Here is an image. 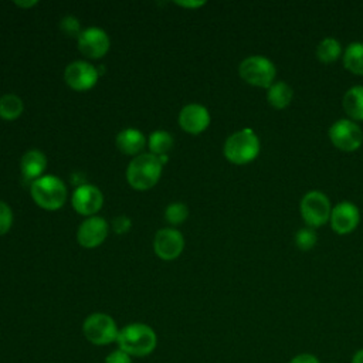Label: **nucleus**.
Segmentation results:
<instances>
[{
    "label": "nucleus",
    "instance_id": "f257e3e1",
    "mask_svg": "<svg viewBox=\"0 0 363 363\" xmlns=\"http://www.w3.org/2000/svg\"><path fill=\"white\" fill-rule=\"evenodd\" d=\"M116 342L129 356H146L156 347V333L145 323H130L119 330Z\"/></svg>",
    "mask_w": 363,
    "mask_h": 363
},
{
    "label": "nucleus",
    "instance_id": "f03ea898",
    "mask_svg": "<svg viewBox=\"0 0 363 363\" xmlns=\"http://www.w3.org/2000/svg\"><path fill=\"white\" fill-rule=\"evenodd\" d=\"M162 174V160L152 153H142L130 160L126 169V180L136 190L153 187Z\"/></svg>",
    "mask_w": 363,
    "mask_h": 363
},
{
    "label": "nucleus",
    "instance_id": "7ed1b4c3",
    "mask_svg": "<svg viewBox=\"0 0 363 363\" xmlns=\"http://www.w3.org/2000/svg\"><path fill=\"white\" fill-rule=\"evenodd\" d=\"M30 193L37 206L45 210H57L62 207L67 199V187L57 176L47 174L34 180Z\"/></svg>",
    "mask_w": 363,
    "mask_h": 363
},
{
    "label": "nucleus",
    "instance_id": "20e7f679",
    "mask_svg": "<svg viewBox=\"0 0 363 363\" xmlns=\"http://www.w3.org/2000/svg\"><path fill=\"white\" fill-rule=\"evenodd\" d=\"M259 153V140L252 129H241L227 138L224 143V156L235 164H244L254 160Z\"/></svg>",
    "mask_w": 363,
    "mask_h": 363
},
{
    "label": "nucleus",
    "instance_id": "39448f33",
    "mask_svg": "<svg viewBox=\"0 0 363 363\" xmlns=\"http://www.w3.org/2000/svg\"><path fill=\"white\" fill-rule=\"evenodd\" d=\"M241 78L255 86L269 88L275 78V65L267 57L251 55L240 64Z\"/></svg>",
    "mask_w": 363,
    "mask_h": 363
},
{
    "label": "nucleus",
    "instance_id": "423d86ee",
    "mask_svg": "<svg viewBox=\"0 0 363 363\" xmlns=\"http://www.w3.org/2000/svg\"><path fill=\"white\" fill-rule=\"evenodd\" d=\"M85 337L94 345H108L118 339L119 330L115 320L106 313H92L82 325Z\"/></svg>",
    "mask_w": 363,
    "mask_h": 363
},
{
    "label": "nucleus",
    "instance_id": "0eeeda50",
    "mask_svg": "<svg viewBox=\"0 0 363 363\" xmlns=\"http://www.w3.org/2000/svg\"><path fill=\"white\" fill-rule=\"evenodd\" d=\"M332 207L329 199L318 190H312L302 197L301 214L311 227L323 225L330 218Z\"/></svg>",
    "mask_w": 363,
    "mask_h": 363
},
{
    "label": "nucleus",
    "instance_id": "6e6552de",
    "mask_svg": "<svg viewBox=\"0 0 363 363\" xmlns=\"http://www.w3.org/2000/svg\"><path fill=\"white\" fill-rule=\"evenodd\" d=\"M329 138L336 147L352 152L362 145L363 132L354 122L349 119H339L330 126Z\"/></svg>",
    "mask_w": 363,
    "mask_h": 363
},
{
    "label": "nucleus",
    "instance_id": "1a4fd4ad",
    "mask_svg": "<svg viewBox=\"0 0 363 363\" xmlns=\"http://www.w3.org/2000/svg\"><path fill=\"white\" fill-rule=\"evenodd\" d=\"M65 82L75 91L91 89L98 81V71L86 61L78 60L67 65L64 71Z\"/></svg>",
    "mask_w": 363,
    "mask_h": 363
},
{
    "label": "nucleus",
    "instance_id": "9d476101",
    "mask_svg": "<svg viewBox=\"0 0 363 363\" xmlns=\"http://www.w3.org/2000/svg\"><path fill=\"white\" fill-rule=\"evenodd\" d=\"M184 247V240L180 231L174 228H162L153 238V250L156 255L164 261L177 258Z\"/></svg>",
    "mask_w": 363,
    "mask_h": 363
},
{
    "label": "nucleus",
    "instance_id": "9b49d317",
    "mask_svg": "<svg viewBox=\"0 0 363 363\" xmlns=\"http://www.w3.org/2000/svg\"><path fill=\"white\" fill-rule=\"evenodd\" d=\"M78 47L84 55L96 60L108 52L109 37L99 27H88L78 35Z\"/></svg>",
    "mask_w": 363,
    "mask_h": 363
},
{
    "label": "nucleus",
    "instance_id": "f8f14e48",
    "mask_svg": "<svg viewBox=\"0 0 363 363\" xmlns=\"http://www.w3.org/2000/svg\"><path fill=\"white\" fill-rule=\"evenodd\" d=\"M104 203V196L96 186L81 184L72 194V207L82 216H91L99 211Z\"/></svg>",
    "mask_w": 363,
    "mask_h": 363
},
{
    "label": "nucleus",
    "instance_id": "ddd939ff",
    "mask_svg": "<svg viewBox=\"0 0 363 363\" xmlns=\"http://www.w3.org/2000/svg\"><path fill=\"white\" fill-rule=\"evenodd\" d=\"M106 234H108V224L105 218L92 216L85 218L81 223L77 231V238L82 247L94 248L104 242V240L106 238Z\"/></svg>",
    "mask_w": 363,
    "mask_h": 363
},
{
    "label": "nucleus",
    "instance_id": "4468645a",
    "mask_svg": "<svg viewBox=\"0 0 363 363\" xmlns=\"http://www.w3.org/2000/svg\"><path fill=\"white\" fill-rule=\"evenodd\" d=\"M210 123V113L207 108L199 104L186 105L179 113V125L183 130L197 135L203 132Z\"/></svg>",
    "mask_w": 363,
    "mask_h": 363
},
{
    "label": "nucleus",
    "instance_id": "2eb2a0df",
    "mask_svg": "<svg viewBox=\"0 0 363 363\" xmlns=\"http://www.w3.org/2000/svg\"><path fill=\"white\" fill-rule=\"evenodd\" d=\"M332 228L337 234H347L359 224V210L350 201H342L332 208L330 213Z\"/></svg>",
    "mask_w": 363,
    "mask_h": 363
},
{
    "label": "nucleus",
    "instance_id": "dca6fc26",
    "mask_svg": "<svg viewBox=\"0 0 363 363\" xmlns=\"http://www.w3.org/2000/svg\"><path fill=\"white\" fill-rule=\"evenodd\" d=\"M20 167H21L23 180L33 183L34 180L40 179L41 173L45 170L47 157L43 152L37 149H31L23 155Z\"/></svg>",
    "mask_w": 363,
    "mask_h": 363
},
{
    "label": "nucleus",
    "instance_id": "f3484780",
    "mask_svg": "<svg viewBox=\"0 0 363 363\" xmlns=\"http://www.w3.org/2000/svg\"><path fill=\"white\" fill-rule=\"evenodd\" d=\"M145 146V136L140 130L128 128L116 135V147L125 155L139 153Z\"/></svg>",
    "mask_w": 363,
    "mask_h": 363
},
{
    "label": "nucleus",
    "instance_id": "a211bd4d",
    "mask_svg": "<svg viewBox=\"0 0 363 363\" xmlns=\"http://www.w3.org/2000/svg\"><path fill=\"white\" fill-rule=\"evenodd\" d=\"M343 108L349 116L356 121H363V86L356 85L347 89L343 96Z\"/></svg>",
    "mask_w": 363,
    "mask_h": 363
},
{
    "label": "nucleus",
    "instance_id": "6ab92c4d",
    "mask_svg": "<svg viewBox=\"0 0 363 363\" xmlns=\"http://www.w3.org/2000/svg\"><path fill=\"white\" fill-rule=\"evenodd\" d=\"M268 102L277 108L282 109L289 105L292 99V89L288 84L285 82H275L268 88Z\"/></svg>",
    "mask_w": 363,
    "mask_h": 363
},
{
    "label": "nucleus",
    "instance_id": "aec40b11",
    "mask_svg": "<svg viewBox=\"0 0 363 363\" xmlns=\"http://www.w3.org/2000/svg\"><path fill=\"white\" fill-rule=\"evenodd\" d=\"M345 67L353 74L363 75V43H352L347 45L343 57Z\"/></svg>",
    "mask_w": 363,
    "mask_h": 363
},
{
    "label": "nucleus",
    "instance_id": "412c9836",
    "mask_svg": "<svg viewBox=\"0 0 363 363\" xmlns=\"http://www.w3.org/2000/svg\"><path fill=\"white\" fill-rule=\"evenodd\" d=\"M173 146V138L169 132L166 130H155L149 136V149L150 153L160 157L166 156V153L172 149Z\"/></svg>",
    "mask_w": 363,
    "mask_h": 363
},
{
    "label": "nucleus",
    "instance_id": "4be33fe9",
    "mask_svg": "<svg viewBox=\"0 0 363 363\" xmlns=\"http://www.w3.org/2000/svg\"><path fill=\"white\" fill-rule=\"evenodd\" d=\"M23 112V101L14 94H6L0 98V118L13 121Z\"/></svg>",
    "mask_w": 363,
    "mask_h": 363
},
{
    "label": "nucleus",
    "instance_id": "5701e85b",
    "mask_svg": "<svg viewBox=\"0 0 363 363\" xmlns=\"http://www.w3.org/2000/svg\"><path fill=\"white\" fill-rule=\"evenodd\" d=\"M340 54V44L335 38H325L316 47V57L323 62L337 60Z\"/></svg>",
    "mask_w": 363,
    "mask_h": 363
},
{
    "label": "nucleus",
    "instance_id": "b1692460",
    "mask_svg": "<svg viewBox=\"0 0 363 363\" xmlns=\"http://www.w3.org/2000/svg\"><path fill=\"white\" fill-rule=\"evenodd\" d=\"M189 216V208L183 203H170L164 210V218L170 224H180Z\"/></svg>",
    "mask_w": 363,
    "mask_h": 363
},
{
    "label": "nucleus",
    "instance_id": "393cba45",
    "mask_svg": "<svg viewBox=\"0 0 363 363\" xmlns=\"http://www.w3.org/2000/svg\"><path fill=\"white\" fill-rule=\"evenodd\" d=\"M295 242L302 251H308L316 244V234L312 228H301L295 234Z\"/></svg>",
    "mask_w": 363,
    "mask_h": 363
},
{
    "label": "nucleus",
    "instance_id": "a878e982",
    "mask_svg": "<svg viewBox=\"0 0 363 363\" xmlns=\"http://www.w3.org/2000/svg\"><path fill=\"white\" fill-rule=\"evenodd\" d=\"M60 28L62 30L64 34H67L68 37H78L81 34V26L77 17L74 16H65L61 23H60Z\"/></svg>",
    "mask_w": 363,
    "mask_h": 363
},
{
    "label": "nucleus",
    "instance_id": "bb28decb",
    "mask_svg": "<svg viewBox=\"0 0 363 363\" xmlns=\"http://www.w3.org/2000/svg\"><path fill=\"white\" fill-rule=\"evenodd\" d=\"M13 223V213L10 210V207L4 203L0 201V235L6 234Z\"/></svg>",
    "mask_w": 363,
    "mask_h": 363
},
{
    "label": "nucleus",
    "instance_id": "cd10ccee",
    "mask_svg": "<svg viewBox=\"0 0 363 363\" xmlns=\"http://www.w3.org/2000/svg\"><path fill=\"white\" fill-rule=\"evenodd\" d=\"M130 224L132 223H130V220L126 216H118L112 221V228H113L115 233L123 234V233H126L130 228Z\"/></svg>",
    "mask_w": 363,
    "mask_h": 363
},
{
    "label": "nucleus",
    "instance_id": "c85d7f7f",
    "mask_svg": "<svg viewBox=\"0 0 363 363\" xmlns=\"http://www.w3.org/2000/svg\"><path fill=\"white\" fill-rule=\"evenodd\" d=\"M105 363H132V360L128 353H125L119 349V350H115L111 354H108L105 359Z\"/></svg>",
    "mask_w": 363,
    "mask_h": 363
},
{
    "label": "nucleus",
    "instance_id": "c756f323",
    "mask_svg": "<svg viewBox=\"0 0 363 363\" xmlns=\"http://www.w3.org/2000/svg\"><path fill=\"white\" fill-rule=\"evenodd\" d=\"M289 363H319L318 357L311 354V353H301V354H296L295 357H292L289 360Z\"/></svg>",
    "mask_w": 363,
    "mask_h": 363
},
{
    "label": "nucleus",
    "instance_id": "7c9ffc66",
    "mask_svg": "<svg viewBox=\"0 0 363 363\" xmlns=\"http://www.w3.org/2000/svg\"><path fill=\"white\" fill-rule=\"evenodd\" d=\"M176 4L183 7H200L204 4V1H176Z\"/></svg>",
    "mask_w": 363,
    "mask_h": 363
},
{
    "label": "nucleus",
    "instance_id": "2f4dec72",
    "mask_svg": "<svg viewBox=\"0 0 363 363\" xmlns=\"http://www.w3.org/2000/svg\"><path fill=\"white\" fill-rule=\"evenodd\" d=\"M352 363H363V349L357 350V352L353 354Z\"/></svg>",
    "mask_w": 363,
    "mask_h": 363
},
{
    "label": "nucleus",
    "instance_id": "473e14b6",
    "mask_svg": "<svg viewBox=\"0 0 363 363\" xmlns=\"http://www.w3.org/2000/svg\"><path fill=\"white\" fill-rule=\"evenodd\" d=\"M14 4L16 6H20V7H31V6H34V4H37V1L35 0H31V1H14Z\"/></svg>",
    "mask_w": 363,
    "mask_h": 363
}]
</instances>
